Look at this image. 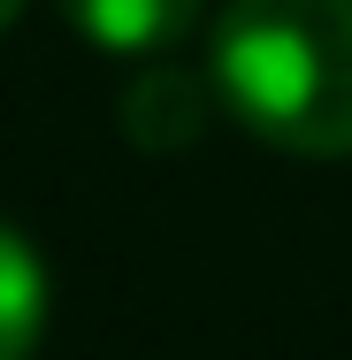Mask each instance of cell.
Segmentation results:
<instances>
[{
  "label": "cell",
  "mask_w": 352,
  "mask_h": 360,
  "mask_svg": "<svg viewBox=\"0 0 352 360\" xmlns=\"http://www.w3.org/2000/svg\"><path fill=\"white\" fill-rule=\"evenodd\" d=\"M70 31L100 54H123V62H161L192 23H200V0H62Z\"/></svg>",
  "instance_id": "cell-3"
},
{
  "label": "cell",
  "mask_w": 352,
  "mask_h": 360,
  "mask_svg": "<svg viewBox=\"0 0 352 360\" xmlns=\"http://www.w3.org/2000/svg\"><path fill=\"white\" fill-rule=\"evenodd\" d=\"M46 261L31 253V238L15 222H0V360H31L46 338Z\"/></svg>",
  "instance_id": "cell-4"
},
{
  "label": "cell",
  "mask_w": 352,
  "mask_h": 360,
  "mask_svg": "<svg viewBox=\"0 0 352 360\" xmlns=\"http://www.w3.org/2000/svg\"><path fill=\"white\" fill-rule=\"evenodd\" d=\"M15 15H23V0H0V31H8V23H15Z\"/></svg>",
  "instance_id": "cell-5"
},
{
  "label": "cell",
  "mask_w": 352,
  "mask_h": 360,
  "mask_svg": "<svg viewBox=\"0 0 352 360\" xmlns=\"http://www.w3.org/2000/svg\"><path fill=\"white\" fill-rule=\"evenodd\" d=\"M207 84L237 131L299 161L352 153V0H222Z\"/></svg>",
  "instance_id": "cell-1"
},
{
  "label": "cell",
  "mask_w": 352,
  "mask_h": 360,
  "mask_svg": "<svg viewBox=\"0 0 352 360\" xmlns=\"http://www.w3.org/2000/svg\"><path fill=\"white\" fill-rule=\"evenodd\" d=\"M214 84L207 77H192L184 62H145L131 84H123V100H115V115H123V139L138 146V153H184V146L207 139L214 123Z\"/></svg>",
  "instance_id": "cell-2"
}]
</instances>
